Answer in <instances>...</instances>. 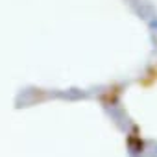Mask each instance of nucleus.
<instances>
[{"label":"nucleus","instance_id":"obj_1","mask_svg":"<svg viewBox=\"0 0 157 157\" xmlns=\"http://www.w3.org/2000/svg\"><path fill=\"white\" fill-rule=\"evenodd\" d=\"M155 28H157V22H155Z\"/></svg>","mask_w":157,"mask_h":157}]
</instances>
